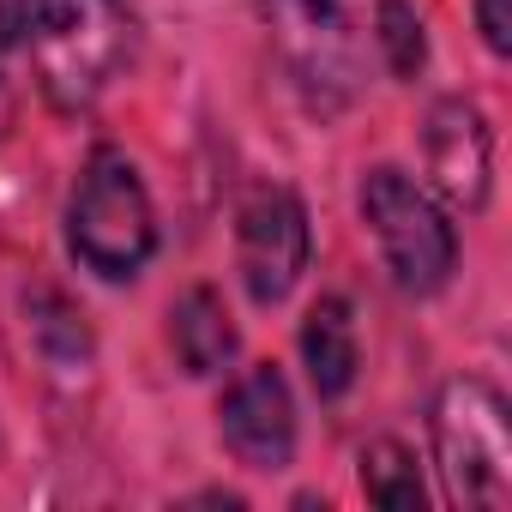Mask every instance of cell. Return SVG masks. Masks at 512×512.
Listing matches in <instances>:
<instances>
[{
    "label": "cell",
    "mask_w": 512,
    "mask_h": 512,
    "mask_svg": "<svg viewBox=\"0 0 512 512\" xmlns=\"http://www.w3.org/2000/svg\"><path fill=\"white\" fill-rule=\"evenodd\" d=\"M422 163H428L434 187L452 205L482 211L488 187H494V133H488V115L470 97H440L422 115Z\"/></svg>",
    "instance_id": "ba28073f"
},
{
    "label": "cell",
    "mask_w": 512,
    "mask_h": 512,
    "mask_svg": "<svg viewBox=\"0 0 512 512\" xmlns=\"http://www.w3.org/2000/svg\"><path fill=\"white\" fill-rule=\"evenodd\" d=\"M362 494L386 512H422L428 494H422V476H416V458L398 446V440H368L362 446Z\"/></svg>",
    "instance_id": "7c38bea8"
},
{
    "label": "cell",
    "mask_w": 512,
    "mask_h": 512,
    "mask_svg": "<svg viewBox=\"0 0 512 512\" xmlns=\"http://www.w3.org/2000/svg\"><path fill=\"white\" fill-rule=\"evenodd\" d=\"M127 13L121 0H31V61L55 109H91L103 85L127 61Z\"/></svg>",
    "instance_id": "3957f363"
},
{
    "label": "cell",
    "mask_w": 512,
    "mask_h": 512,
    "mask_svg": "<svg viewBox=\"0 0 512 512\" xmlns=\"http://www.w3.org/2000/svg\"><path fill=\"white\" fill-rule=\"evenodd\" d=\"M434 464L446 482V500L464 512H506L512 506V434H506V398L482 374H458L434 398Z\"/></svg>",
    "instance_id": "6da1fadb"
},
{
    "label": "cell",
    "mask_w": 512,
    "mask_h": 512,
    "mask_svg": "<svg viewBox=\"0 0 512 512\" xmlns=\"http://www.w3.org/2000/svg\"><path fill=\"white\" fill-rule=\"evenodd\" d=\"M476 31H482V43H488V55H512V7L506 0H476Z\"/></svg>",
    "instance_id": "5bb4252c"
},
{
    "label": "cell",
    "mask_w": 512,
    "mask_h": 512,
    "mask_svg": "<svg viewBox=\"0 0 512 512\" xmlns=\"http://www.w3.org/2000/svg\"><path fill=\"white\" fill-rule=\"evenodd\" d=\"M374 31H380V49H386L392 79H416L428 67V31H422L416 0H380Z\"/></svg>",
    "instance_id": "4fadbf2b"
},
{
    "label": "cell",
    "mask_w": 512,
    "mask_h": 512,
    "mask_svg": "<svg viewBox=\"0 0 512 512\" xmlns=\"http://www.w3.org/2000/svg\"><path fill=\"white\" fill-rule=\"evenodd\" d=\"M217 434L247 470H290L296 464V398L284 368L253 362L229 380L217 404Z\"/></svg>",
    "instance_id": "52a82bcc"
},
{
    "label": "cell",
    "mask_w": 512,
    "mask_h": 512,
    "mask_svg": "<svg viewBox=\"0 0 512 512\" xmlns=\"http://www.w3.org/2000/svg\"><path fill=\"white\" fill-rule=\"evenodd\" d=\"M314 260L308 205L290 187H253L235 211V266L253 308H278Z\"/></svg>",
    "instance_id": "8992f818"
},
{
    "label": "cell",
    "mask_w": 512,
    "mask_h": 512,
    "mask_svg": "<svg viewBox=\"0 0 512 512\" xmlns=\"http://www.w3.org/2000/svg\"><path fill=\"white\" fill-rule=\"evenodd\" d=\"M362 223L374 229L386 278L404 296H440L452 284V272H458V229H452V217L440 211V199L422 181H410L392 163H374L362 175Z\"/></svg>",
    "instance_id": "277c9868"
},
{
    "label": "cell",
    "mask_w": 512,
    "mask_h": 512,
    "mask_svg": "<svg viewBox=\"0 0 512 512\" xmlns=\"http://www.w3.org/2000/svg\"><path fill=\"white\" fill-rule=\"evenodd\" d=\"M25 326H31L37 362H43L55 380H67V386L91 380V368H97V338H91L85 314H79L55 284H31V290H25Z\"/></svg>",
    "instance_id": "9c48e42d"
},
{
    "label": "cell",
    "mask_w": 512,
    "mask_h": 512,
    "mask_svg": "<svg viewBox=\"0 0 512 512\" xmlns=\"http://www.w3.org/2000/svg\"><path fill=\"white\" fill-rule=\"evenodd\" d=\"M272 49L314 115H338L362 91V37L344 0H266Z\"/></svg>",
    "instance_id": "5b68a950"
},
{
    "label": "cell",
    "mask_w": 512,
    "mask_h": 512,
    "mask_svg": "<svg viewBox=\"0 0 512 512\" xmlns=\"http://www.w3.org/2000/svg\"><path fill=\"white\" fill-rule=\"evenodd\" d=\"M302 362H308V380L326 404H338L356 374H362V344H356V314L344 296H320L302 320Z\"/></svg>",
    "instance_id": "30bf717a"
},
{
    "label": "cell",
    "mask_w": 512,
    "mask_h": 512,
    "mask_svg": "<svg viewBox=\"0 0 512 512\" xmlns=\"http://www.w3.org/2000/svg\"><path fill=\"white\" fill-rule=\"evenodd\" d=\"M67 241L79 253V266L109 284L145 272V260L157 253V211L127 151L97 145L85 157L73 205H67Z\"/></svg>",
    "instance_id": "7a4b0ae2"
},
{
    "label": "cell",
    "mask_w": 512,
    "mask_h": 512,
    "mask_svg": "<svg viewBox=\"0 0 512 512\" xmlns=\"http://www.w3.org/2000/svg\"><path fill=\"white\" fill-rule=\"evenodd\" d=\"M169 344H175V356H181V368H187L193 380L223 374V368L235 362V320H229L223 296L205 290V284H193V290L169 308Z\"/></svg>",
    "instance_id": "8fae6325"
},
{
    "label": "cell",
    "mask_w": 512,
    "mask_h": 512,
    "mask_svg": "<svg viewBox=\"0 0 512 512\" xmlns=\"http://www.w3.org/2000/svg\"><path fill=\"white\" fill-rule=\"evenodd\" d=\"M31 25V0H0V49H19Z\"/></svg>",
    "instance_id": "9a60e30c"
}]
</instances>
